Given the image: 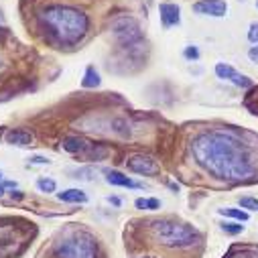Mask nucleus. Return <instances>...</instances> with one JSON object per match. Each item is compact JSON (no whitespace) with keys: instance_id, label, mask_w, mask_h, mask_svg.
Returning a JSON list of instances; mask_svg holds the SVG:
<instances>
[{"instance_id":"9b49d317","label":"nucleus","mask_w":258,"mask_h":258,"mask_svg":"<svg viewBox=\"0 0 258 258\" xmlns=\"http://www.w3.org/2000/svg\"><path fill=\"white\" fill-rule=\"evenodd\" d=\"M159 13H161V23H163V27H165V29L175 27V25H179V23H181L179 7H175V5L163 3V5L159 7Z\"/></svg>"},{"instance_id":"f257e3e1","label":"nucleus","mask_w":258,"mask_h":258,"mask_svg":"<svg viewBox=\"0 0 258 258\" xmlns=\"http://www.w3.org/2000/svg\"><path fill=\"white\" fill-rule=\"evenodd\" d=\"M191 153L210 175L230 183H242L256 175L254 151L234 131H210L193 139Z\"/></svg>"},{"instance_id":"1a4fd4ad","label":"nucleus","mask_w":258,"mask_h":258,"mask_svg":"<svg viewBox=\"0 0 258 258\" xmlns=\"http://www.w3.org/2000/svg\"><path fill=\"white\" fill-rule=\"evenodd\" d=\"M61 147H63V151H68L72 155L94 153V145H90L86 139H80V137H68V139H63Z\"/></svg>"},{"instance_id":"6ab92c4d","label":"nucleus","mask_w":258,"mask_h":258,"mask_svg":"<svg viewBox=\"0 0 258 258\" xmlns=\"http://www.w3.org/2000/svg\"><path fill=\"white\" fill-rule=\"evenodd\" d=\"M37 187H39L43 193H53V191H55V181H53V179H45V177H43V179H39V181H37Z\"/></svg>"},{"instance_id":"423d86ee","label":"nucleus","mask_w":258,"mask_h":258,"mask_svg":"<svg viewBox=\"0 0 258 258\" xmlns=\"http://www.w3.org/2000/svg\"><path fill=\"white\" fill-rule=\"evenodd\" d=\"M216 74H218L220 80H228V82L234 84L236 88H244V90H246V88H252V86H254L248 76L240 74L238 70H234L232 66H228V63H218V66H216Z\"/></svg>"},{"instance_id":"0eeeda50","label":"nucleus","mask_w":258,"mask_h":258,"mask_svg":"<svg viewBox=\"0 0 258 258\" xmlns=\"http://www.w3.org/2000/svg\"><path fill=\"white\" fill-rule=\"evenodd\" d=\"M126 165L133 173H139V175H157L161 171L157 161L151 157H145V155H133L126 161Z\"/></svg>"},{"instance_id":"5701e85b","label":"nucleus","mask_w":258,"mask_h":258,"mask_svg":"<svg viewBox=\"0 0 258 258\" xmlns=\"http://www.w3.org/2000/svg\"><path fill=\"white\" fill-rule=\"evenodd\" d=\"M248 39L252 43H258V23H252L250 25V31H248Z\"/></svg>"},{"instance_id":"c85d7f7f","label":"nucleus","mask_w":258,"mask_h":258,"mask_svg":"<svg viewBox=\"0 0 258 258\" xmlns=\"http://www.w3.org/2000/svg\"><path fill=\"white\" fill-rule=\"evenodd\" d=\"M5 196V185H0V198Z\"/></svg>"},{"instance_id":"a878e982","label":"nucleus","mask_w":258,"mask_h":258,"mask_svg":"<svg viewBox=\"0 0 258 258\" xmlns=\"http://www.w3.org/2000/svg\"><path fill=\"white\" fill-rule=\"evenodd\" d=\"M248 57H250L254 63H258V47H252V49L248 51Z\"/></svg>"},{"instance_id":"6e6552de","label":"nucleus","mask_w":258,"mask_h":258,"mask_svg":"<svg viewBox=\"0 0 258 258\" xmlns=\"http://www.w3.org/2000/svg\"><path fill=\"white\" fill-rule=\"evenodd\" d=\"M193 11L198 15H206V17H226L228 13V5L224 0H200V3L193 5Z\"/></svg>"},{"instance_id":"ddd939ff","label":"nucleus","mask_w":258,"mask_h":258,"mask_svg":"<svg viewBox=\"0 0 258 258\" xmlns=\"http://www.w3.org/2000/svg\"><path fill=\"white\" fill-rule=\"evenodd\" d=\"M57 200L59 202H66V204H86L88 202V196L82 191V189H66L57 193Z\"/></svg>"},{"instance_id":"7c9ffc66","label":"nucleus","mask_w":258,"mask_h":258,"mask_svg":"<svg viewBox=\"0 0 258 258\" xmlns=\"http://www.w3.org/2000/svg\"><path fill=\"white\" fill-rule=\"evenodd\" d=\"M0 23H3V17H0Z\"/></svg>"},{"instance_id":"9d476101","label":"nucleus","mask_w":258,"mask_h":258,"mask_svg":"<svg viewBox=\"0 0 258 258\" xmlns=\"http://www.w3.org/2000/svg\"><path fill=\"white\" fill-rule=\"evenodd\" d=\"M5 141L13 147H31L33 145V135L29 131H23V128H13L5 135Z\"/></svg>"},{"instance_id":"bb28decb","label":"nucleus","mask_w":258,"mask_h":258,"mask_svg":"<svg viewBox=\"0 0 258 258\" xmlns=\"http://www.w3.org/2000/svg\"><path fill=\"white\" fill-rule=\"evenodd\" d=\"M108 202L114 204V206H120V200H118V198H108Z\"/></svg>"},{"instance_id":"f3484780","label":"nucleus","mask_w":258,"mask_h":258,"mask_svg":"<svg viewBox=\"0 0 258 258\" xmlns=\"http://www.w3.org/2000/svg\"><path fill=\"white\" fill-rule=\"evenodd\" d=\"M222 232H226L230 236H236V234H242L244 232V226L242 224H234V222H224L222 224Z\"/></svg>"},{"instance_id":"4468645a","label":"nucleus","mask_w":258,"mask_h":258,"mask_svg":"<svg viewBox=\"0 0 258 258\" xmlns=\"http://www.w3.org/2000/svg\"><path fill=\"white\" fill-rule=\"evenodd\" d=\"M224 258H258V248L254 246H232Z\"/></svg>"},{"instance_id":"7ed1b4c3","label":"nucleus","mask_w":258,"mask_h":258,"mask_svg":"<svg viewBox=\"0 0 258 258\" xmlns=\"http://www.w3.org/2000/svg\"><path fill=\"white\" fill-rule=\"evenodd\" d=\"M151 230H153L155 240L169 248H187V246H193L196 242H200L198 230H193L187 224H179V222H171V220L155 222L151 226Z\"/></svg>"},{"instance_id":"cd10ccee","label":"nucleus","mask_w":258,"mask_h":258,"mask_svg":"<svg viewBox=\"0 0 258 258\" xmlns=\"http://www.w3.org/2000/svg\"><path fill=\"white\" fill-rule=\"evenodd\" d=\"M5 187H17V183H13V181H7V183H5Z\"/></svg>"},{"instance_id":"f8f14e48","label":"nucleus","mask_w":258,"mask_h":258,"mask_svg":"<svg viewBox=\"0 0 258 258\" xmlns=\"http://www.w3.org/2000/svg\"><path fill=\"white\" fill-rule=\"evenodd\" d=\"M106 181H108L110 185H118V187H128V189H143V185H141V183H137V181H133L131 177L122 175L120 171H106Z\"/></svg>"},{"instance_id":"b1692460","label":"nucleus","mask_w":258,"mask_h":258,"mask_svg":"<svg viewBox=\"0 0 258 258\" xmlns=\"http://www.w3.org/2000/svg\"><path fill=\"white\" fill-rule=\"evenodd\" d=\"M76 175H78L76 179H86V181H90L94 173H92V169H82V171H76Z\"/></svg>"},{"instance_id":"a211bd4d","label":"nucleus","mask_w":258,"mask_h":258,"mask_svg":"<svg viewBox=\"0 0 258 258\" xmlns=\"http://www.w3.org/2000/svg\"><path fill=\"white\" fill-rule=\"evenodd\" d=\"M137 208L139 210H159L161 202L159 200H137Z\"/></svg>"},{"instance_id":"4be33fe9","label":"nucleus","mask_w":258,"mask_h":258,"mask_svg":"<svg viewBox=\"0 0 258 258\" xmlns=\"http://www.w3.org/2000/svg\"><path fill=\"white\" fill-rule=\"evenodd\" d=\"M183 55H185V59H189V61H191V59H200V49H198L196 45H189Z\"/></svg>"},{"instance_id":"20e7f679","label":"nucleus","mask_w":258,"mask_h":258,"mask_svg":"<svg viewBox=\"0 0 258 258\" xmlns=\"http://www.w3.org/2000/svg\"><path fill=\"white\" fill-rule=\"evenodd\" d=\"M98 242L88 232H70L53 248L55 258H98Z\"/></svg>"},{"instance_id":"393cba45","label":"nucleus","mask_w":258,"mask_h":258,"mask_svg":"<svg viewBox=\"0 0 258 258\" xmlns=\"http://www.w3.org/2000/svg\"><path fill=\"white\" fill-rule=\"evenodd\" d=\"M29 161H31V163H35V165H47V163H49V159H47V157H39V155H37V157H33V159H29Z\"/></svg>"},{"instance_id":"c756f323","label":"nucleus","mask_w":258,"mask_h":258,"mask_svg":"<svg viewBox=\"0 0 258 258\" xmlns=\"http://www.w3.org/2000/svg\"><path fill=\"white\" fill-rule=\"evenodd\" d=\"M0 179H3V173H0Z\"/></svg>"},{"instance_id":"39448f33","label":"nucleus","mask_w":258,"mask_h":258,"mask_svg":"<svg viewBox=\"0 0 258 258\" xmlns=\"http://www.w3.org/2000/svg\"><path fill=\"white\" fill-rule=\"evenodd\" d=\"M112 33L116 37V41L122 45V47H135L137 43L143 41V33H141V27L135 19L131 17H120L114 21L112 25Z\"/></svg>"},{"instance_id":"f03ea898","label":"nucleus","mask_w":258,"mask_h":258,"mask_svg":"<svg viewBox=\"0 0 258 258\" xmlns=\"http://www.w3.org/2000/svg\"><path fill=\"white\" fill-rule=\"evenodd\" d=\"M39 21L49 31V35L63 47L78 45L86 37L88 25H90L88 17L82 11L72 7H61V5L45 9L39 15Z\"/></svg>"},{"instance_id":"dca6fc26","label":"nucleus","mask_w":258,"mask_h":258,"mask_svg":"<svg viewBox=\"0 0 258 258\" xmlns=\"http://www.w3.org/2000/svg\"><path fill=\"white\" fill-rule=\"evenodd\" d=\"M220 214L226 216V218H234L238 222H246L248 220V214L244 210H236V208H224V210H220Z\"/></svg>"},{"instance_id":"412c9836","label":"nucleus","mask_w":258,"mask_h":258,"mask_svg":"<svg viewBox=\"0 0 258 258\" xmlns=\"http://www.w3.org/2000/svg\"><path fill=\"white\" fill-rule=\"evenodd\" d=\"M254 102H256V106H250V110H252L254 114H258V88H254L252 94H250L248 100H246V104H254Z\"/></svg>"},{"instance_id":"2f4dec72","label":"nucleus","mask_w":258,"mask_h":258,"mask_svg":"<svg viewBox=\"0 0 258 258\" xmlns=\"http://www.w3.org/2000/svg\"><path fill=\"white\" fill-rule=\"evenodd\" d=\"M256 5H258V3H256Z\"/></svg>"},{"instance_id":"2eb2a0df","label":"nucleus","mask_w":258,"mask_h":258,"mask_svg":"<svg viewBox=\"0 0 258 258\" xmlns=\"http://www.w3.org/2000/svg\"><path fill=\"white\" fill-rule=\"evenodd\" d=\"M82 86L84 88H98L100 86V74L96 72V68H88L86 70V76H84V80H82Z\"/></svg>"},{"instance_id":"aec40b11","label":"nucleus","mask_w":258,"mask_h":258,"mask_svg":"<svg viewBox=\"0 0 258 258\" xmlns=\"http://www.w3.org/2000/svg\"><path fill=\"white\" fill-rule=\"evenodd\" d=\"M240 208L242 210H250V212H258V200H254V198H242L240 200Z\"/></svg>"}]
</instances>
